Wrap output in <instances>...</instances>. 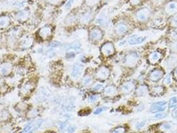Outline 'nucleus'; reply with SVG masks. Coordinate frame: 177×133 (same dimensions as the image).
Here are the masks:
<instances>
[{
    "mask_svg": "<svg viewBox=\"0 0 177 133\" xmlns=\"http://www.w3.org/2000/svg\"><path fill=\"white\" fill-rule=\"evenodd\" d=\"M167 108V103L166 101H158L154 103L151 107V112L156 113L158 112H163Z\"/></svg>",
    "mask_w": 177,
    "mask_h": 133,
    "instance_id": "obj_1",
    "label": "nucleus"
},
{
    "mask_svg": "<svg viewBox=\"0 0 177 133\" xmlns=\"http://www.w3.org/2000/svg\"><path fill=\"white\" fill-rule=\"evenodd\" d=\"M41 124V121L40 120L30 122L29 124H27L26 127L24 128L22 133H32L36 130V129L39 128L40 127Z\"/></svg>",
    "mask_w": 177,
    "mask_h": 133,
    "instance_id": "obj_2",
    "label": "nucleus"
},
{
    "mask_svg": "<svg viewBox=\"0 0 177 133\" xmlns=\"http://www.w3.org/2000/svg\"><path fill=\"white\" fill-rule=\"evenodd\" d=\"M83 70V66L79 63H76L73 65L71 71V76L73 78L77 79L80 77Z\"/></svg>",
    "mask_w": 177,
    "mask_h": 133,
    "instance_id": "obj_3",
    "label": "nucleus"
},
{
    "mask_svg": "<svg viewBox=\"0 0 177 133\" xmlns=\"http://www.w3.org/2000/svg\"><path fill=\"white\" fill-rule=\"evenodd\" d=\"M150 15V11L147 8H143L138 10L137 13V18L140 22H145L147 20Z\"/></svg>",
    "mask_w": 177,
    "mask_h": 133,
    "instance_id": "obj_4",
    "label": "nucleus"
},
{
    "mask_svg": "<svg viewBox=\"0 0 177 133\" xmlns=\"http://www.w3.org/2000/svg\"><path fill=\"white\" fill-rule=\"evenodd\" d=\"M114 51V48L113 43L108 42L104 44L101 47V52L105 56H110L113 54Z\"/></svg>",
    "mask_w": 177,
    "mask_h": 133,
    "instance_id": "obj_5",
    "label": "nucleus"
},
{
    "mask_svg": "<svg viewBox=\"0 0 177 133\" xmlns=\"http://www.w3.org/2000/svg\"><path fill=\"white\" fill-rule=\"evenodd\" d=\"M97 77L99 79H106L109 76V70L105 66H100L96 72Z\"/></svg>",
    "mask_w": 177,
    "mask_h": 133,
    "instance_id": "obj_6",
    "label": "nucleus"
},
{
    "mask_svg": "<svg viewBox=\"0 0 177 133\" xmlns=\"http://www.w3.org/2000/svg\"><path fill=\"white\" fill-rule=\"evenodd\" d=\"M12 65L10 63H3L0 65V75L3 76L8 75L12 71Z\"/></svg>",
    "mask_w": 177,
    "mask_h": 133,
    "instance_id": "obj_7",
    "label": "nucleus"
},
{
    "mask_svg": "<svg viewBox=\"0 0 177 133\" xmlns=\"http://www.w3.org/2000/svg\"><path fill=\"white\" fill-rule=\"evenodd\" d=\"M89 37L93 41H99L103 37V32L102 31L98 29V28H94L90 31Z\"/></svg>",
    "mask_w": 177,
    "mask_h": 133,
    "instance_id": "obj_8",
    "label": "nucleus"
},
{
    "mask_svg": "<svg viewBox=\"0 0 177 133\" xmlns=\"http://www.w3.org/2000/svg\"><path fill=\"white\" fill-rule=\"evenodd\" d=\"M52 29L49 26H45L39 31V36L43 39H47L51 36Z\"/></svg>",
    "mask_w": 177,
    "mask_h": 133,
    "instance_id": "obj_9",
    "label": "nucleus"
},
{
    "mask_svg": "<svg viewBox=\"0 0 177 133\" xmlns=\"http://www.w3.org/2000/svg\"><path fill=\"white\" fill-rule=\"evenodd\" d=\"M138 60V55L136 54H130L126 57L124 59V63L129 66H133L135 65Z\"/></svg>",
    "mask_w": 177,
    "mask_h": 133,
    "instance_id": "obj_10",
    "label": "nucleus"
},
{
    "mask_svg": "<svg viewBox=\"0 0 177 133\" xmlns=\"http://www.w3.org/2000/svg\"><path fill=\"white\" fill-rule=\"evenodd\" d=\"M163 77V72L161 70L156 69L155 71H152L150 74L149 79L152 82H157L158 80H160Z\"/></svg>",
    "mask_w": 177,
    "mask_h": 133,
    "instance_id": "obj_11",
    "label": "nucleus"
},
{
    "mask_svg": "<svg viewBox=\"0 0 177 133\" xmlns=\"http://www.w3.org/2000/svg\"><path fill=\"white\" fill-rule=\"evenodd\" d=\"M16 19L19 20V22H24V21L27 20L29 17V12L28 10L24 9L22 10V11L19 12L16 14Z\"/></svg>",
    "mask_w": 177,
    "mask_h": 133,
    "instance_id": "obj_12",
    "label": "nucleus"
},
{
    "mask_svg": "<svg viewBox=\"0 0 177 133\" xmlns=\"http://www.w3.org/2000/svg\"><path fill=\"white\" fill-rule=\"evenodd\" d=\"M33 89V84L31 82H27L22 87V89H21V93L24 94V95H26V94H28L32 92Z\"/></svg>",
    "mask_w": 177,
    "mask_h": 133,
    "instance_id": "obj_13",
    "label": "nucleus"
},
{
    "mask_svg": "<svg viewBox=\"0 0 177 133\" xmlns=\"http://www.w3.org/2000/svg\"><path fill=\"white\" fill-rule=\"evenodd\" d=\"M146 37H142V36H133L129 38V43L130 45H137V44H140L143 43L145 41Z\"/></svg>",
    "mask_w": 177,
    "mask_h": 133,
    "instance_id": "obj_14",
    "label": "nucleus"
},
{
    "mask_svg": "<svg viewBox=\"0 0 177 133\" xmlns=\"http://www.w3.org/2000/svg\"><path fill=\"white\" fill-rule=\"evenodd\" d=\"M10 24V18L7 15L0 17V29H5Z\"/></svg>",
    "mask_w": 177,
    "mask_h": 133,
    "instance_id": "obj_15",
    "label": "nucleus"
},
{
    "mask_svg": "<svg viewBox=\"0 0 177 133\" xmlns=\"http://www.w3.org/2000/svg\"><path fill=\"white\" fill-rule=\"evenodd\" d=\"M134 87V84L132 82H126L122 85V90L123 93H129L133 90Z\"/></svg>",
    "mask_w": 177,
    "mask_h": 133,
    "instance_id": "obj_16",
    "label": "nucleus"
},
{
    "mask_svg": "<svg viewBox=\"0 0 177 133\" xmlns=\"http://www.w3.org/2000/svg\"><path fill=\"white\" fill-rule=\"evenodd\" d=\"M161 58V54L158 51H155L152 53L149 56V61L152 63H157Z\"/></svg>",
    "mask_w": 177,
    "mask_h": 133,
    "instance_id": "obj_17",
    "label": "nucleus"
},
{
    "mask_svg": "<svg viewBox=\"0 0 177 133\" xmlns=\"http://www.w3.org/2000/svg\"><path fill=\"white\" fill-rule=\"evenodd\" d=\"M166 12L168 14L175 13L177 12V3L171 2L166 7Z\"/></svg>",
    "mask_w": 177,
    "mask_h": 133,
    "instance_id": "obj_18",
    "label": "nucleus"
},
{
    "mask_svg": "<svg viewBox=\"0 0 177 133\" xmlns=\"http://www.w3.org/2000/svg\"><path fill=\"white\" fill-rule=\"evenodd\" d=\"M148 93V89L147 86L141 85L137 90V93L138 96H145Z\"/></svg>",
    "mask_w": 177,
    "mask_h": 133,
    "instance_id": "obj_19",
    "label": "nucleus"
},
{
    "mask_svg": "<svg viewBox=\"0 0 177 133\" xmlns=\"http://www.w3.org/2000/svg\"><path fill=\"white\" fill-rule=\"evenodd\" d=\"M127 31V27L124 24H119L116 28V32L117 34H123Z\"/></svg>",
    "mask_w": 177,
    "mask_h": 133,
    "instance_id": "obj_20",
    "label": "nucleus"
},
{
    "mask_svg": "<svg viewBox=\"0 0 177 133\" xmlns=\"http://www.w3.org/2000/svg\"><path fill=\"white\" fill-rule=\"evenodd\" d=\"M116 92H117L116 89L114 88V87H112V86L107 87V88H105V94H107V95H109V96L113 95V94L116 93Z\"/></svg>",
    "mask_w": 177,
    "mask_h": 133,
    "instance_id": "obj_21",
    "label": "nucleus"
},
{
    "mask_svg": "<svg viewBox=\"0 0 177 133\" xmlns=\"http://www.w3.org/2000/svg\"><path fill=\"white\" fill-rule=\"evenodd\" d=\"M83 85L85 87H89V85H91L93 83V79L91 76L87 75L83 79Z\"/></svg>",
    "mask_w": 177,
    "mask_h": 133,
    "instance_id": "obj_22",
    "label": "nucleus"
},
{
    "mask_svg": "<svg viewBox=\"0 0 177 133\" xmlns=\"http://www.w3.org/2000/svg\"><path fill=\"white\" fill-rule=\"evenodd\" d=\"M168 105L170 108H175L177 107V96L172 97L169 101Z\"/></svg>",
    "mask_w": 177,
    "mask_h": 133,
    "instance_id": "obj_23",
    "label": "nucleus"
},
{
    "mask_svg": "<svg viewBox=\"0 0 177 133\" xmlns=\"http://www.w3.org/2000/svg\"><path fill=\"white\" fill-rule=\"evenodd\" d=\"M172 123L171 122H165L162 124V128L164 131H171V129H172Z\"/></svg>",
    "mask_w": 177,
    "mask_h": 133,
    "instance_id": "obj_24",
    "label": "nucleus"
},
{
    "mask_svg": "<svg viewBox=\"0 0 177 133\" xmlns=\"http://www.w3.org/2000/svg\"><path fill=\"white\" fill-rule=\"evenodd\" d=\"M162 91H163V88L161 86H157L156 87H154L153 90H152V93H153L155 94H156V95L161 94Z\"/></svg>",
    "mask_w": 177,
    "mask_h": 133,
    "instance_id": "obj_25",
    "label": "nucleus"
},
{
    "mask_svg": "<svg viewBox=\"0 0 177 133\" xmlns=\"http://www.w3.org/2000/svg\"><path fill=\"white\" fill-rule=\"evenodd\" d=\"M147 120H143V121H141V122H138V123L136 124L135 125V128H136L137 130H140L142 128H143L147 124Z\"/></svg>",
    "mask_w": 177,
    "mask_h": 133,
    "instance_id": "obj_26",
    "label": "nucleus"
},
{
    "mask_svg": "<svg viewBox=\"0 0 177 133\" xmlns=\"http://www.w3.org/2000/svg\"><path fill=\"white\" fill-rule=\"evenodd\" d=\"M76 129H77V127L75 124H71L68 126L66 128V131H67V133H74Z\"/></svg>",
    "mask_w": 177,
    "mask_h": 133,
    "instance_id": "obj_27",
    "label": "nucleus"
},
{
    "mask_svg": "<svg viewBox=\"0 0 177 133\" xmlns=\"http://www.w3.org/2000/svg\"><path fill=\"white\" fill-rule=\"evenodd\" d=\"M171 81H172L171 76L170 75H166L164 78V80H163V83H164L165 85H169V84L171 83Z\"/></svg>",
    "mask_w": 177,
    "mask_h": 133,
    "instance_id": "obj_28",
    "label": "nucleus"
},
{
    "mask_svg": "<svg viewBox=\"0 0 177 133\" xmlns=\"http://www.w3.org/2000/svg\"><path fill=\"white\" fill-rule=\"evenodd\" d=\"M107 107H99L98 108H97V109L94 111V114H99L100 113H101L102 112L105 111L106 110H107Z\"/></svg>",
    "mask_w": 177,
    "mask_h": 133,
    "instance_id": "obj_29",
    "label": "nucleus"
},
{
    "mask_svg": "<svg viewBox=\"0 0 177 133\" xmlns=\"http://www.w3.org/2000/svg\"><path fill=\"white\" fill-rule=\"evenodd\" d=\"M166 117V114L161 113H158L155 114L154 118L155 119H162V118H165Z\"/></svg>",
    "mask_w": 177,
    "mask_h": 133,
    "instance_id": "obj_30",
    "label": "nucleus"
},
{
    "mask_svg": "<svg viewBox=\"0 0 177 133\" xmlns=\"http://www.w3.org/2000/svg\"><path fill=\"white\" fill-rule=\"evenodd\" d=\"M90 19H91V15H90L89 13L87 14H85V15L82 18V22L85 23H88Z\"/></svg>",
    "mask_w": 177,
    "mask_h": 133,
    "instance_id": "obj_31",
    "label": "nucleus"
},
{
    "mask_svg": "<svg viewBox=\"0 0 177 133\" xmlns=\"http://www.w3.org/2000/svg\"><path fill=\"white\" fill-rule=\"evenodd\" d=\"M75 2V0H69V1L66 3V4L65 5V8L66 9H71V7L73 5V3Z\"/></svg>",
    "mask_w": 177,
    "mask_h": 133,
    "instance_id": "obj_32",
    "label": "nucleus"
},
{
    "mask_svg": "<svg viewBox=\"0 0 177 133\" xmlns=\"http://www.w3.org/2000/svg\"><path fill=\"white\" fill-rule=\"evenodd\" d=\"M124 132H125V128L123 127L116 128L113 132V133H124Z\"/></svg>",
    "mask_w": 177,
    "mask_h": 133,
    "instance_id": "obj_33",
    "label": "nucleus"
},
{
    "mask_svg": "<svg viewBox=\"0 0 177 133\" xmlns=\"http://www.w3.org/2000/svg\"><path fill=\"white\" fill-rule=\"evenodd\" d=\"M103 89V85L102 84H97V85L93 87V90H95V91H100V90H101Z\"/></svg>",
    "mask_w": 177,
    "mask_h": 133,
    "instance_id": "obj_34",
    "label": "nucleus"
},
{
    "mask_svg": "<svg viewBox=\"0 0 177 133\" xmlns=\"http://www.w3.org/2000/svg\"><path fill=\"white\" fill-rule=\"evenodd\" d=\"M99 99V95H92L89 97V102L90 103H95L96 101Z\"/></svg>",
    "mask_w": 177,
    "mask_h": 133,
    "instance_id": "obj_35",
    "label": "nucleus"
},
{
    "mask_svg": "<svg viewBox=\"0 0 177 133\" xmlns=\"http://www.w3.org/2000/svg\"><path fill=\"white\" fill-rule=\"evenodd\" d=\"M62 0H47V2L53 5H57L61 2Z\"/></svg>",
    "mask_w": 177,
    "mask_h": 133,
    "instance_id": "obj_36",
    "label": "nucleus"
},
{
    "mask_svg": "<svg viewBox=\"0 0 177 133\" xmlns=\"http://www.w3.org/2000/svg\"><path fill=\"white\" fill-rule=\"evenodd\" d=\"M171 116L173 118H176L177 117V107H175V109H173L171 112Z\"/></svg>",
    "mask_w": 177,
    "mask_h": 133,
    "instance_id": "obj_37",
    "label": "nucleus"
},
{
    "mask_svg": "<svg viewBox=\"0 0 177 133\" xmlns=\"http://www.w3.org/2000/svg\"><path fill=\"white\" fill-rule=\"evenodd\" d=\"M172 24L173 26L177 27V15H176L174 18H173V19L172 21Z\"/></svg>",
    "mask_w": 177,
    "mask_h": 133,
    "instance_id": "obj_38",
    "label": "nucleus"
},
{
    "mask_svg": "<svg viewBox=\"0 0 177 133\" xmlns=\"http://www.w3.org/2000/svg\"><path fill=\"white\" fill-rule=\"evenodd\" d=\"M98 1L99 0H87V3L88 4H89V5H93V4H95L97 2H98Z\"/></svg>",
    "mask_w": 177,
    "mask_h": 133,
    "instance_id": "obj_39",
    "label": "nucleus"
},
{
    "mask_svg": "<svg viewBox=\"0 0 177 133\" xmlns=\"http://www.w3.org/2000/svg\"><path fill=\"white\" fill-rule=\"evenodd\" d=\"M130 2L133 5H137L139 3L140 0H130Z\"/></svg>",
    "mask_w": 177,
    "mask_h": 133,
    "instance_id": "obj_40",
    "label": "nucleus"
},
{
    "mask_svg": "<svg viewBox=\"0 0 177 133\" xmlns=\"http://www.w3.org/2000/svg\"><path fill=\"white\" fill-rule=\"evenodd\" d=\"M172 49L174 51H177V42H176V43L172 44Z\"/></svg>",
    "mask_w": 177,
    "mask_h": 133,
    "instance_id": "obj_41",
    "label": "nucleus"
},
{
    "mask_svg": "<svg viewBox=\"0 0 177 133\" xmlns=\"http://www.w3.org/2000/svg\"><path fill=\"white\" fill-rule=\"evenodd\" d=\"M175 75L177 76V67H176V69H175Z\"/></svg>",
    "mask_w": 177,
    "mask_h": 133,
    "instance_id": "obj_42",
    "label": "nucleus"
}]
</instances>
